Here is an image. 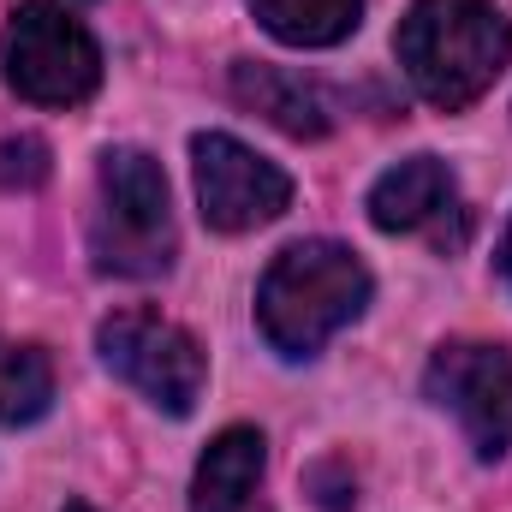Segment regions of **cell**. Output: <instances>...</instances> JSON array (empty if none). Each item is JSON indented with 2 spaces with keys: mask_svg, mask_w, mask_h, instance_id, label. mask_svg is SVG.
<instances>
[{
  "mask_svg": "<svg viewBox=\"0 0 512 512\" xmlns=\"http://www.w3.org/2000/svg\"><path fill=\"white\" fill-rule=\"evenodd\" d=\"M262 465H268V447L251 423L221 429L197 459L191 512H274L262 501Z\"/></svg>",
  "mask_w": 512,
  "mask_h": 512,
  "instance_id": "obj_9",
  "label": "cell"
},
{
  "mask_svg": "<svg viewBox=\"0 0 512 512\" xmlns=\"http://www.w3.org/2000/svg\"><path fill=\"white\" fill-rule=\"evenodd\" d=\"M233 96L251 114H262L268 126H280L286 137H328V126H334L328 90L310 84L304 72H280V66L245 60V66H233Z\"/></svg>",
  "mask_w": 512,
  "mask_h": 512,
  "instance_id": "obj_10",
  "label": "cell"
},
{
  "mask_svg": "<svg viewBox=\"0 0 512 512\" xmlns=\"http://www.w3.org/2000/svg\"><path fill=\"white\" fill-rule=\"evenodd\" d=\"M6 84L36 108H78L102 84V48L60 0H24L0 42Z\"/></svg>",
  "mask_w": 512,
  "mask_h": 512,
  "instance_id": "obj_4",
  "label": "cell"
},
{
  "mask_svg": "<svg viewBox=\"0 0 512 512\" xmlns=\"http://www.w3.org/2000/svg\"><path fill=\"white\" fill-rule=\"evenodd\" d=\"M429 399L447 405L477 459H501L512 447V352L507 346H489V340H447L435 358H429Z\"/></svg>",
  "mask_w": 512,
  "mask_h": 512,
  "instance_id": "obj_7",
  "label": "cell"
},
{
  "mask_svg": "<svg viewBox=\"0 0 512 512\" xmlns=\"http://www.w3.org/2000/svg\"><path fill=\"white\" fill-rule=\"evenodd\" d=\"M179 233L167 203V173L143 149H108L96 167V215H90V256L102 274L120 280H155L173 268Z\"/></svg>",
  "mask_w": 512,
  "mask_h": 512,
  "instance_id": "obj_3",
  "label": "cell"
},
{
  "mask_svg": "<svg viewBox=\"0 0 512 512\" xmlns=\"http://www.w3.org/2000/svg\"><path fill=\"white\" fill-rule=\"evenodd\" d=\"M66 512H96V507H84V501H72V507H66Z\"/></svg>",
  "mask_w": 512,
  "mask_h": 512,
  "instance_id": "obj_15",
  "label": "cell"
},
{
  "mask_svg": "<svg viewBox=\"0 0 512 512\" xmlns=\"http://www.w3.org/2000/svg\"><path fill=\"white\" fill-rule=\"evenodd\" d=\"M54 405V364L42 346L0 340V423H36Z\"/></svg>",
  "mask_w": 512,
  "mask_h": 512,
  "instance_id": "obj_12",
  "label": "cell"
},
{
  "mask_svg": "<svg viewBox=\"0 0 512 512\" xmlns=\"http://www.w3.org/2000/svg\"><path fill=\"white\" fill-rule=\"evenodd\" d=\"M393 54L429 108L459 114L483 102L507 72L512 30L495 0H411V12L399 18Z\"/></svg>",
  "mask_w": 512,
  "mask_h": 512,
  "instance_id": "obj_1",
  "label": "cell"
},
{
  "mask_svg": "<svg viewBox=\"0 0 512 512\" xmlns=\"http://www.w3.org/2000/svg\"><path fill=\"white\" fill-rule=\"evenodd\" d=\"M251 12L286 48H334L358 30L364 0H251Z\"/></svg>",
  "mask_w": 512,
  "mask_h": 512,
  "instance_id": "obj_11",
  "label": "cell"
},
{
  "mask_svg": "<svg viewBox=\"0 0 512 512\" xmlns=\"http://www.w3.org/2000/svg\"><path fill=\"white\" fill-rule=\"evenodd\" d=\"M54 161H48V143L42 137H6L0 143V191H36L48 185Z\"/></svg>",
  "mask_w": 512,
  "mask_h": 512,
  "instance_id": "obj_13",
  "label": "cell"
},
{
  "mask_svg": "<svg viewBox=\"0 0 512 512\" xmlns=\"http://www.w3.org/2000/svg\"><path fill=\"white\" fill-rule=\"evenodd\" d=\"M96 352H102V364H108L120 382L137 387L155 411H167V417H191V411H197L203 382H209V358H203L197 334L179 328V322H167L161 310H143V304L114 310V316L96 328Z\"/></svg>",
  "mask_w": 512,
  "mask_h": 512,
  "instance_id": "obj_5",
  "label": "cell"
},
{
  "mask_svg": "<svg viewBox=\"0 0 512 512\" xmlns=\"http://www.w3.org/2000/svg\"><path fill=\"white\" fill-rule=\"evenodd\" d=\"M370 304V268L334 239H304L268 262L256 286V328L280 358H316Z\"/></svg>",
  "mask_w": 512,
  "mask_h": 512,
  "instance_id": "obj_2",
  "label": "cell"
},
{
  "mask_svg": "<svg viewBox=\"0 0 512 512\" xmlns=\"http://www.w3.org/2000/svg\"><path fill=\"white\" fill-rule=\"evenodd\" d=\"M370 221L382 233H429L447 251L453 245L447 239V221L465 227V203H459L453 167L435 161V155H411V161L387 167L382 179L370 185Z\"/></svg>",
  "mask_w": 512,
  "mask_h": 512,
  "instance_id": "obj_8",
  "label": "cell"
},
{
  "mask_svg": "<svg viewBox=\"0 0 512 512\" xmlns=\"http://www.w3.org/2000/svg\"><path fill=\"white\" fill-rule=\"evenodd\" d=\"M191 173H197V209L215 233H256L280 221L292 203V179L227 131L191 137Z\"/></svg>",
  "mask_w": 512,
  "mask_h": 512,
  "instance_id": "obj_6",
  "label": "cell"
},
{
  "mask_svg": "<svg viewBox=\"0 0 512 512\" xmlns=\"http://www.w3.org/2000/svg\"><path fill=\"white\" fill-rule=\"evenodd\" d=\"M501 268H507V280H512V227H507V245H501Z\"/></svg>",
  "mask_w": 512,
  "mask_h": 512,
  "instance_id": "obj_14",
  "label": "cell"
}]
</instances>
